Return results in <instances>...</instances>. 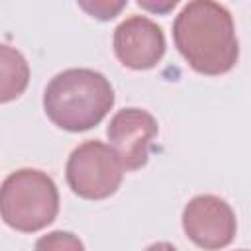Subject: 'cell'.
Returning a JSON list of instances; mask_svg holds the SVG:
<instances>
[{
	"instance_id": "cell-4",
	"label": "cell",
	"mask_w": 251,
	"mask_h": 251,
	"mask_svg": "<svg viewBox=\"0 0 251 251\" xmlns=\"http://www.w3.org/2000/svg\"><path fill=\"white\" fill-rule=\"evenodd\" d=\"M124 165L114 149L98 139L82 141L67 159L69 188L84 200H104L116 194L124 180Z\"/></svg>"
},
{
	"instance_id": "cell-8",
	"label": "cell",
	"mask_w": 251,
	"mask_h": 251,
	"mask_svg": "<svg viewBox=\"0 0 251 251\" xmlns=\"http://www.w3.org/2000/svg\"><path fill=\"white\" fill-rule=\"evenodd\" d=\"M0 73H2V86H0V102L6 104L10 100H16L18 96L24 94L27 82H29V65L25 57L10 47L2 45L0 47Z\"/></svg>"
},
{
	"instance_id": "cell-10",
	"label": "cell",
	"mask_w": 251,
	"mask_h": 251,
	"mask_svg": "<svg viewBox=\"0 0 251 251\" xmlns=\"http://www.w3.org/2000/svg\"><path fill=\"white\" fill-rule=\"evenodd\" d=\"M127 6L126 0L114 2V0H94V2H78V8H82L88 16L96 18V20H112L116 18L124 8Z\"/></svg>"
},
{
	"instance_id": "cell-7",
	"label": "cell",
	"mask_w": 251,
	"mask_h": 251,
	"mask_svg": "<svg viewBox=\"0 0 251 251\" xmlns=\"http://www.w3.org/2000/svg\"><path fill=\"white\" fill-rule=\"evenodd\" d=\"M114 53L118 61L131 71H149L157 67L167 51L163 27L147 16H129L114 29Z\"/></svg>"
},
{
	"instance_id": "cell-3",
	"label": "cell",
	"mask_w": 251,
	"mask_h": 251,
	"mask_svg": "<svg viewBox=\"0 0 251 251\" xmlns=\"http://www.w3.org/2000/svg\"><path fill=\"white\" fill-rule=\"evenodd\" d=\"M2 220L22 233H35L55 222L59 190L55 180L39 169H18L2 182Z\"/></svg>"
},
{
	"instance_id": "cell-11",
	"label": "cell",
	"mask_w": 251,
	"mask_h": 251,
	"mask_svg": "<svg viewBox=\"0 0 251 251\" xmlns=\"http://www.w3.org/2000/svg\"><path fill=\"white\" fill-rule=\"evenodd\" d=\"M139 8H145L149 12H157V14H167L169 10H173L176 6V0H167V2H147V0H139L137 2Z\"/></svg>"
},
{
	"instance_id": "cell-6",
	"label": "cell",
	"mask_w": 251,
	"mask_h": 251,
	"mask_svg": "<svg viewBox=\"0 0 251 251\" xmlns=\"http://www.w3.org/2000/svg\"><path fill=\"white\" fill-rule=\"evenodd\" d=\"M157 133V120L143 108L118 110L106 127L110 147L126 171H137L145 167Z\"/></svg>"
},
{
	"instance_id": "cell-9",
	"label": "cell",
	"mask_w": 251,
	"mask_h": 251,
	"mask_svg": "<svg viewBox=\"0 0 251 251\" xmlns=\"http://www.w3.org/2000/svg\"><path fill=\"white\" fill-rule=\"evenodd\" d=\"M33 251H84V243L78 235L63 229L49 231L35 241Z\"/></svg>"
},
{
	"instance_id": "cell-5",
	"label": "cell",
	"mask_w": 251,
	"mask_h": 251,
	"mask_svg": "<svg viewBox=\"0 0 251 251\" xmlns=\"http://www.w3.org/2000/svg\"><path fill=\"white\" fill-rule=\"evenodd\" d=\"M182 229L196 247L218 251L227 247L235 237V212L216 194H198L182 210Z\"/></svg>"
},
{
	"instance_id": "cell-13",
	"label": "cell",
	"mask_w": 251,
	"mask_h": 251,
	"mask_svg": "<svg viewBox=\"0 0 251 251\" xmlns=\"http://www.w3.org/2000/svg\"><path fill=\"white\" fill-rule=\"evenodd\" d=\"M239 251H249V249H239Z\"/></svg>"
},
{
	"instance_id": "cell-1",
	"label": "cell",
	"mask_w": 251,
	"mask_h": 251,
	"mask_svg": "<svg viewBox=\"0 0 251 251\" xmlns=\"http://www.w3.org/2000/svg\"><path fill=\"white\" fill-rule=\"evenodd\" d=\"M173 41L188 67L206 76L229 73L239 59L235 24L224 4L192 0L173 22Z\"/></svg>"
},
{
	"instance_id": "cell-12",
	"label": "cell",
	"mask_w": 251,
	"mask_h": 251,
	"mask_svg": "<svg viewBox=\"0 0 251 251\" xmlns=\"http://www.w3.org/2000/svg\"><path fill=\"white\" fill-rule=\"evenodd\" d=\"M143 251H176V247L169 241H157V243H151L149 247H145Z\"/></svg>"
},
{
	"instance_id": "cell-2",
	"label": "cell",
	"mask_w": 251,
	"mask_h": 251,
	"mask_svg": "<svg viewBox=\"0 0 251 251\" xmlns=\"http://www.w3.org/2000/svg\"><path fill=\"white\" fill-rule=\"evenodd\" d=\"M114 102L110 80L94 69H67L55 75L43 90L45 116L71 133L96 127Z\"/></svg>"
}]
</instances>
